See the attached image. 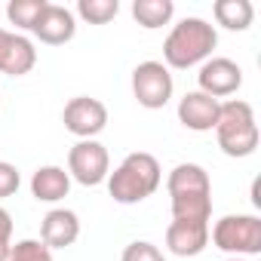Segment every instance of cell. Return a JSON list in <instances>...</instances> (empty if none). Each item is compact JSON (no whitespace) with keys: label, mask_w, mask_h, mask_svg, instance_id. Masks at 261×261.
Listing matches in <instances>:
<instances>
[{"label":"cell","mask_w":261,"mask_h":261,"mask_svg":"<svg viewBox=\"0 0 261 261\" xmlns=\"http://www.w3.org/2000/svg\"><path fill=\"white\" fill-rule=\"evenodd\" d=\"M166 191H169L172 221L209 224V218H212V181L200 163H178L166 178Z\"/></svg>","instance_id":"cell-1"},{"label":"cell","mask_w":261,"mask_h":261,"mask_svg":"<svg viewBox=\"0 0 261 261\" xmlns=\"http://www.w3.org/2000/svg\"><path fill=\"white\" fill-rule=\"evenodd\" d=\"M218 46V31L200 16H188L163 40V65L175 71H188L194 65H203L212 59V49Z\"/></svg>","instance_id":"cell-2"},{"label":"cell","mask_w":261,"mask_h":261,"mask_svg":"<svg viewBox=\"0 0 261 261\" xmlns=\"http://www.w3.org/2000/svg\"><path fill=\"white\" fill-rule=\"evenodd\" d=\"M160 181H163V169L157 157L148 151H136V154H126L123 163L108 175V194L120 206H136L148 200L160 188Z\"/></svg>","instance_id":"cell-3"},{"label":"cell","mask_w":261,"mask_h":261,"mask_svg":"<svg viewBox=\"0 0 261 261\" xmlns=\"http://www.w3.org/2000/svg\"><path fill=\"white\" fill-rule=\"evenodd\" d=\"M215 139H218V148L221 154L227 157H252L255 148H258V123H255V111L249 101L243 98H230V101H221V111H218V123H215Z\"/></svg>","instance_id":"cell-4"},{"label":"cell","mask_w":261,"mask_h":261,"mask_svg":"<svg viewBox=\"0 0 261 261\" xmlns=\"http://www.w3.org/2000/svg\"><path fill=\"white\" fill-rule=\"evenodd\" d=\"M209 240L215 249L230 258L258 255L261 252V218L258 215H224L209 227Z\"/></svg>","instance_id":"cell-5"},{"label":"cell","mask_w":261,"mask_h":261,"mask_svg":"<svg viewBox=\"0 0 261 261\" xmlns=\"http://www.w3.org/2000/svg\"><path fill=\"white\" fill-rule=\"evenodd\" d=\"M175 92V80H172V71L163 65V62H142L136 65L133 71V95L142 108L148 111H160L169 105Z\"/></svg>","instance_id":"cell-6"},{"label":"cell","mask_w":261,"mask_h":261,"mask_svg":"<svg viewBox=\"0 0 261 261\" xmlns=\"http://www.w3.org/2000/svg\"><path fill=\"white\" fill-rule=\"evenodd\" d=\"M68 175L83 185V188H95L101 181H108L111 175V157H108V148L95 139H86V142H77L71 151H68Z\"/></svg>","instance_id":"cell-7"},{"label":"cell","mask_w":261,"mask_h":261,"mask_svg":"<svg viewBox=\"0 0 261 261\" xmlns=\"http://www.w3.org/2000/svg\"><path fill=\"white\" fill-rule=\"evenodd\" d=\"M62 123L71 136H77L80 142L86 139H95L98 133H105V126H108V108L105 101L92 98V95H77L65 105L62 111Z\"/></svg>","instance_id":"cell-8"},{"label":"cell","mask_w":261,"mask_h":261,"mask_svg":"<svg viewBox=\"0 0 261 261\" xmlns=\"http://www.w3.org/2000/svg\"><path fill=\"white\" fill-rule=\"evenodd\" d=\"M197 83H200V92H206L212 98H224V95H233L243 86V68L233 59L212 56L200 65Z\"/></svg>","instance_id":"cell-9"},{"label":"cell","mask_w":261,"mask_h":261,"mask_svg":"<svg viewBox=\"0 0 261 261\" xmlns=\"http://www.w3.org/2000/svg\"><path fill=\"white\" fill-rule=\"evenodd\" d=\"M218 111H221L218 98H212L200 89H191L178 101V123L185 129H191V133H212L218 123Z\"/></svg>","instance_id":"cell-10"},{"label":"cell","mask_w":261,"mask_h":261,"mask_svg":"<svg viewBox=\"0 0 261 261\" xmlns=\"http://www.w3.org/2000/svg\"><path fill=\"white\" fill-rule=\"evenodd\" d=\"M31 34L46 46H65L77 34V16H74V10H68L62 4H46V10L40 13Z\"/></svg>","instance_id":"cell-11"},{"label":"cell","mask_w":261,"mask_h":261,"mask_svg":"<svg viewBox=\"0 0 261 261\" xmlns=\"http://www.w3.org/2000/svg\"><path fill=\"white\" fill-rule=\"evenodd\" d=\"M37 65V49L25 34H13L0 28V74L7 77H25Z\"/></svg>","instance_id":"cell-12"},{"label":"cell","mask_w":261,"mask_h":261,"mask_svg":"<svg viewBox=\"0 0 261 261\" xmlns=\"http://www.w3.org/2000/svg\"><path fill=\"white\" fill-rule=\"evenodd\" d=\"M80 237V218L74 209H49L40 221V243L46 249H68Z\"/></svg>","instance_id":"cell-13"},{"label":"cell","mask_w":261,"mask_h":261,"mask_svg":"<svg viewBox=\"0 0 261 261\" xmlns=\"http://www.w3.org/2000/svg\"><path fill=\"white\" fill-rule=\"evenodd\" d=\"M209 246V224L197 221H172L166 227V249L178 258H194Z\"/></svg>","instance_id":"cell-14"},{"label":"cell","mask_w":261,"mask_h":261,"mask_svg":"<svg viewBox=\"0 0 261 261\" xmlns=\"http://www.w3.org/2000/svg\"><path fill=\"white\" fill-rule=\"evenodd\" d=\"M71 191V175L62 166H40L31 175V194L40 203H59Z\"/></svg>","instance_id":"cell-15"},{"label":"cell","mask_w":261,"mask_h":261,"mask_svg":"<svg viewBox=\"0 0 261 261\" xmlns=\"http://www.w3.org/2000/svg\"><path fill=\"white\" fill-rule=\"evenodd\" d=\"M212 16L227 31H246L252 25V19H255V7L249 0H215Z\"/></svg>","instance_id":"cell-16"},{"label":"cell","mask_w":261,"mask_h":261,"mask_svg":"<svg viewBox=\"0 0 261 261\" xmlns=\"http://www.w3.org/2000/svg\"><path fill=\"white\" fill-rule=\"evenodd\" d=\"M172 16H175L172 0H136L133 4V19L148 31H157V28L169 25Z\"/></svg>","instance_id":"cell-17"},{"label":"cell","mask_w":261,"mask_h":261,"mask_svg":"<svg viewBox=\"0 0 261 261\" xmlns=\"http://www.w3.org/2000/svg\"><path fill=\"white\" fill-rule=\"evenodd\" d=\"M49 0H10L7 4V19L10 25L22 28V31H31L40 19V13L46 10Z\"/></svg>","instance_id":"cell-18"},{"label":"cell","mask_w":261,"mask_h":261,"mask_svg":"<svg viewBox=\"0 0 261 261\" xmlns=\"http://www.w3.org/2000/svg\"><path fill=\"white\" fill-rule=\"evenodd\" d=\"M117 13H120V0H80L74 16H80L89 25H108L111 19H117Z\"/></svg>","instance_id":"cell-19"},{"label":"cell","mask_w":261,"mask_h":261,"mask_svg":"<svg viewBox=\"0 0 261 261\" xmlns=\"http://www.w3.org/2000/svg\"><path fill=\"white\" fill-rule=\"evenodd\" d=\"M7 261H53V249H46L40 240H19L13 243Z\"/></svg>","instance_id":"cell-20"},{"label":"cell","mask_w":261,"mask_h":261,"mask_svg":"<svg viewBox=\"0 0 261 261\" xmlns=\"http://www.w3.org/2000/svg\"><path fill=\"white\" fill-rule=\"evenodd\" d=\"M120 261H166V255L160 252V246H154L148 240H136L123 249Z\"/></svg>","instance_id":"cell-21"},{"label":"cell","mask_w":261,"mask_h":261,"mask_svg":"<svg viewBox=\"0 0 261 261\" xmlns=\"http://www.w3.org/2000/svg\"><path fill=\"white\" fill-rule=\"evenodd\" d=\"M19 185H22L19 169H16L13 163H7V160H0V200L13 197V194L19 191Z\"/></svg>","instance_id":"cell-22"},{"label":"cell","mask_w":261,"mask_h":261,"mask_svg":"<svg viewBox=\"0 0 261 261\" xmlns=\"http://www.w3.org/2000/svg\"><path fill=\"white\" fill-rule=\"evenodd\" d=\"M10 249H13V215L4 209L0 212V261L10 258Z\"/></svg>","instance_id":"cell-23"},{"label":"cell","mask_w":261,"mask_h":261,"mask_svg":"<svg viewBox=\"0 0 261 261\" xmlns=\"http://www.w3.org/2000/svg\"><path fill=\"white\" fill-rule=\"evenodd\" d=\"M227 261H246V258H227Z\"/></svg>","instance_id":"cell-24"},{"label":"cell","mask_w":261,"mask_h":261,"mask_svg":"<svg viewBox=\"0 0 261 261\" xmlns=\"http://www.w3.org/2000/svg\"><path fill=\"white\" fill-rule=\"evenodd\" d=\"M0 212H4V206H0Z\"/></svg>","instance_id":"cell-25"}]
</instances>
